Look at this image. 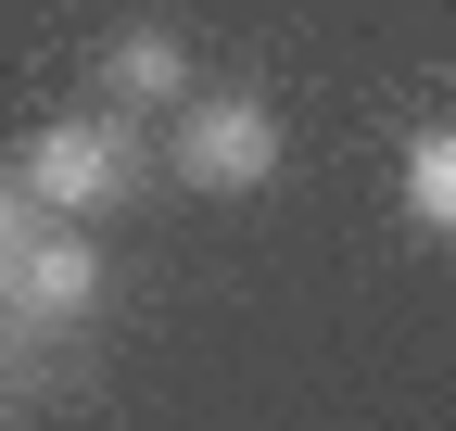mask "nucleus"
Returning <instances> with one entry per match:
<instances>
[{
	"instance_id": "nucleus-1",
	"label": "nucleus",
	"mask_w": 456,
	"mask_h": 431,
	"mask_svg": "<svg viewBox=\"0 0 456 431\" xmlns=\"http://www.w3.org/2000/svg\"><path fill=\"white\" fill-rule=\"evenodd\" d=\"M26 203L38 216H114V203H140V178H152V140H140V115L127 102H102V115H51L38 140H26Z\"/></svg>"
},
{
	"instance_id": "nucleus-2",
	"label": "nucleus",
	"mask_w": 456,
	"mask_h": 431,
	"mask_svg": "<svg viewBox=\"0 0 456 431\" xmlns=\"http://www.w3.org/2000/svg\"><path fill=\"white\" fill-rule=\"evenodd\" d=\"M165 115H178V127H165L152 166H178V191L241 203V191L279 178V102H266V89H178Z\"/></svg>"
},
{
	"instance_id": "nucleus-3",
	"label": "nucleus",
	"mask_w": 456,
	"mask_h": 431,
	"mask_svg": "<svg viewBox=\"0 0 456 431\" xmlns=\"http://www.w3.org/2000/svg\"><path fill=\"white\" fill-rule=\"evenodd\" d=\"M102 317V254H89V216H38L13 280H0V343H64Z\"/></svg>"
},
{
	"instance_id": "nucleus-4",
	"label": "nucleus",
	"mask_w": 456,
	"mask_h": 431,
	"mask_svg": "<svg viewBox=\"0 0 456 431\" xmlns=\"http://www.w3.org/2000/svg\"><path fill=\"white\" fill-rule=\"evenodd\" d=\"M89 77H102V102H127V115H165V102L191 89V38L178 26H114L89 51Z\"/></svg>"
},
{
	"instance_id": "nucleus-5",
	"label": "nucleus",
	"mask_w": 456,
	"mask_h": 431,
	"mask_svg": "<svg viewBox=\"0 0 456 431\" xmlns=\"http://www.w3.org/2000/svg\"><path fill=\"white\" fill-rule=\"evenodd\" d=\"M406 216L431 241H456V127H419L406 140Z\"/></svg>"
},
{
	"instance_id": "nucleus-6",
	"label": "nucleus",
	"mask_w": 456,
	"mask_h": 431,
	"mask_svg": "<svg viewBox=\"0 0 456 431\" xmlns=\"http://www.w3.org/2000/svg\"><path fill=\"white\" fill-rule=\"evenodd\" d=\"M26 229H38V203H26V178H0V280H13V254H26Z\"/></svg>"
}]
</instances>
